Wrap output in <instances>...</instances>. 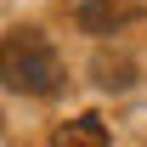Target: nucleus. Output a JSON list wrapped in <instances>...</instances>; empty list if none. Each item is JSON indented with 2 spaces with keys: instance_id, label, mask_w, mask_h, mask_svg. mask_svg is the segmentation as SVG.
<instances>
[{
  "instance_id": "obj_1",
  "label": "nucleus",
  "mask_w": 147,
  "mask_h": 147,
  "mask_svg": "<svg viewBox=\"0 0 147 147\" xmlns=\"http://www.w3.org/2000/svg\"><path fill=\"white\" fill-rule=\"evenodd\" d=\"M0 79L23 96H51L62 85V57L40 28H11L0 40Z\"/></svg>"
},
{
  "instance_id": "obj_2",
  "label": "nucleus",
  "mask_w": 147,
  "mask_h": 147,
  "mask_svg": "<svg viewBox=\"0 0 147 147\" xmlns=\"http://www.w3.org/2000/svg\"><path fill=\"white\" fill-rule=\"evenodd\" d=\"M142 6L147 0H68V11H74V23L85 28V34H125L130 23L142 17Z\"/></svg>"
},
{
  "instance_id": "obj_3",
  "label": "nucleus",
  "mask_w": 147,
  "mask_h": 147,
  "mask_svg": "<svg viewBox=\"0 0 147 147\" xmlns=\"http://www.w3.org/2000/svg\"><path fill=\"white\" fill-rule=\"evenodd\" d=\"M51 147H108V125L96 119V113H79L68 125L51 136Z\"/></svg>"
},
{
  "instance_id": "obj_4",
  "label": "nucleus",
  "mask_w": 147,
  "mask_h": 147,
  "mask_svg": "<svg viewBox=\"0 0 147 147\" xmlns=\"http://www.w3.org/2000/svg\"><path fill=\"white\" fill-rule=\"evenodd\" d=\"M91 74H96V85H102V91H125V85H130V74H136V62H130L125 51H96Z\"/></svg>"
}]
</instances>
